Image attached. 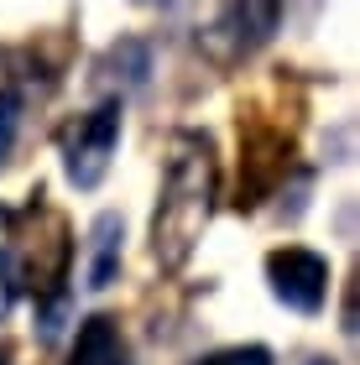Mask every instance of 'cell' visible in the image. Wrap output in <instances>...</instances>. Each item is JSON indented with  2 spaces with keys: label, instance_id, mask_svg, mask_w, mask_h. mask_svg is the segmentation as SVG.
Here are the masks:
<instances>
[{
  "label": "cell",
  "instance_id": "obj_1",
  "mask_svg": "<svg viewBox=\"0 0 360 365\" xmlns=\"http://www.w3.org/2000/svg\"><path fill=\"white\" fill-rule=\"evenodd\" d=\"M215 198H220V162L215 141L199 130H178L168 173H162L157 214H152V261L162 272L188 267V256L199 251L209 220H215Z\"/></svg>",
  "mask_w": 360,
  "mask_h": 365
},
{
  "label": "cell",
  "instance_id": "obj_2",
  "mask_svg": "<svg viewBox=\"0 0 360 365\" xmlns=\"http://www.w3.org/2000/svg\"><path fill=\"white\" fill-rule=\"evenodd\" d=\"M37 220H42V235H37V230H31V235H21V240L11 235L16 282H21V287H31L37 297H58L63 277H68V261H73V240H68V225H63L53 209L37 204Z\"/></svg>",
  "mask_w": 360,
  "mask_h": 365
},
{
  "label": "cell",
  "instance_id": "obj_3",
  "mask_svg": "<svg viewBox=\"0 0 360 365\" xmlns=\"http://www.w3.org/2000/svg\"><path fill=\"white\" fill-rule=\"evenodd\" d=\"M120 146V99H105L100 110H89L84 120L63 141V173L73 188H100L110 173V157Z\"/></svg>",
  "mask_w": 360,
  "mask_h": 365
},
{
  "label": "cell",
  "instance_id": "obj_4",
  "mask_svg": "<svg viewBox=\"0 0 360 365\" xmlns=\"http://www.w3.org/2000/svg\"><path fill=\"white\" fill-rule=\"evenodd\" d=\"M267 282L277 292V303L298 308V313H319L329 297V261L308 245H282L267 256Z\"/></svg>",
  "mask_w": 360,
  "mask_h": 365
},
{
  "label": "cell",
  "instance_id": "obj_5",
  "mask_svg": "<svg viewBox=\"0 0 360 365\" xmlns=\"http://www.w3.org/2000/svg\"><path fill=\"white\" fill-rule=\"evenodd\" d=\"M277 26V0H220V16L204 26V47L220 63L245 58L251 47H261Z\"/></svg>",
  "mask_w": 360,
  "mask_h": 365
},
{
  "label": "cell",
  "instance_id": "obj_6",
  "mask_svg": "<svg viewBox=\"0 0 360 365\" xmlns=\"http://www.w3.org/2000/svg\"><path fill=\"white\" fill-rule=\"evenodd\" d=\"M68 365H130L125 339H120V324L105 319V313L84 319V324H78V339H73Z\"/></svg>",
  "mask_w": 360,
  "mask_h": 365
},
{
  "label": "cell",
  "instance_id": "obj_7",
  "mask_svg": "<svg viewBox=\"0 0 360 365\" xmlns=\"http://www.w3.org/2000/svg\"><path fill=\"white\" fill-rule=\"evenodd\" d=\"M120 240H125L120 214H100L94 230H89V287L94 292L115 282V272H120Z\"/></svg>",
  "mask_w": 360,
  "mask_h": 365
},
{
  "label": "cell",
  "instance_id": "obj_8",
  "mask_svg": "<svg viewBox=\"0 0 360 365\" xmlns=\"http://www.w3.org/2000/svg\"><path fill=\"white\" fill-rule=\"evenodd\" d=\"M16 125H21V94H16V89H0V162L11 157Z\"/></svg>",
  "mask_w": 360,
  "mask_h": 365
},
{
  "label": "cell",
  "instance_id": "obj_9",
  "mask_svg": "<svg viewBox=\"0 0 360 365\" xmlns=\"http://www.w3.org/2000/svg\"><path fill=\"white\" fill-rule=\"evenodd\" d=\"M199 365H272V350L267 344H235V350H220Z\"/></svg>",
  "mask_w": 360,
  "mask_h": 365
},
{
  "label": "cell",
  "instance_id": "obj_10",
  "mask_svg": "<svg viewBox=\"0 0 360 365\" xmlns=\"http://www.w3.org/2000/svg\"><path fill=\"white\" fill-rule=\"evenodd\" d=\"M11 235H16V220H11V209H0V261L11 256Z\"/></svg>",
  "mask_w": 360,
  "mask_h": 365
},
{
  "label": "cell",
  "instance_id": "obj_11",
  "mask_svg": "<svg viewBox=\"0 0 360 365\" xmlns=\"http://www.w3.org/2000/svg\"><path fill=\"white\" fill-rule=\"evenodd\" d=\"M0 365H11V344L6 339H0Z\"/></svg>",
  "mask_w": 360,
  "mask_h": 365
},
{
  "label": "cell",
  "instance_id": "obj_12",
  "mask_svg": "<svg viewBox=\"0 0 360 365\" xmlns=\"http://www.w3.org/2000/svg\"><path fill=\"white\" fill-rule=\"evenodd\" d=\"M303 365H334V360H303Z\"/></svg>",
  "mask_w": 360,
  "mask_h": 365
}]
</instances>
